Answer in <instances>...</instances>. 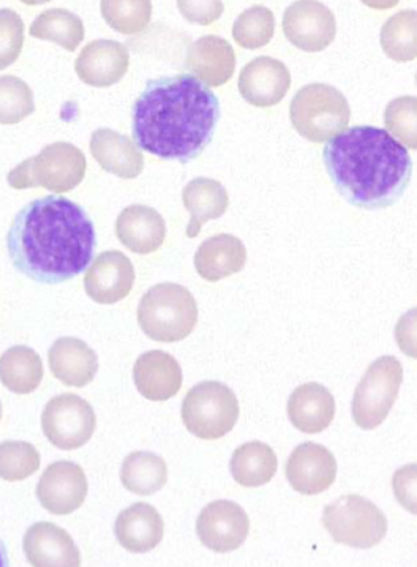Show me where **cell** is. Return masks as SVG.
Returning a JSON list of instances; mask_svg holds the SVG:
<instances>
[{
    "label": "cell",
    "mask_w": 417,
    "mask_h": 567,
    "mask_svg": "<svg viewBox=\"0 0 417 567\" xmlns=\"http://www.w3.org/2000/svg\"><path fill=\"white\" fill-rule=\"evenodd\" d=\"M25 557L37 567H77L81 565V554L73 537L61 526L40 522L25 532Z\"/></svg>",
    "instance_id": "18"
},
{
    "label": "cell",
    "mask_w": 417,
    "mask_h": 567,
    "mask_svg": "<svg viewBox=\"0 0 417 567\" xmlns=\"http://www.w3.org/2000/svg\"><path fill=\"white\" fill-rule=\"evenodd\" d=\"M197 322V300L183 285H155L139 302V328L154 342H180L194 332Z\"/></svg>",
    "instance_id": "4"
},
{
    "label": "cell",
    "mask_w": 417,
    "mask_h": 567,
    "mask_svg": "<svg viewBox=\"0 0 417 567\" xmlns=\"http://www.w3.org/2000/svg\"><path fill=\"white\" fill-rule=\"evenodd\" d=\"M230 468L239 485L254 488L274 480L279 461L271 446L260 441H250L234 451Z\"/></svg>",
    "instance_id": "28"
},
{
    "label": "cell",
    "mask_w": 417,
    "mask_h": 567,
    "mask_svg": "<svg viewBox=\"0 0 417 567\" xmlns=\"http://www.w3.org/2000/svg\"><path fill=\"white\" fill-rule=\"evenodd\" d=\"M219 121V99L197 76L155 78L133 105V141L161 161L188 163L209 146Z\"/></svg>",
    "instance_id": "1"
},
{
    "label": "cell",
    "mask_w": 417,
    "mask_h": 567,
    "mask_svg": "<svg viewBox=\"0 0 417 567\" xmlns=\"http://www.w3.org/2000/svg\"><path fill=\"white\" fill-rule=\"evenodd\" d=\"M7 566H9V559H7L6 547H3L2 543H0V567Z\"/></svg>",
    "instance_id": "43"
},
{
    "label": "cell",
    "mask_w": 417,
    "mask_h": 567,
    "mask_svg": "<svg viewBox=\"0 0 417 567\" xmlns=\"http://www.w3.org/2000/svg\"><path fill=\"white\" fill-rule=\"evenodd\" d=\"M247 248L239 237L217 235L199 246L195 255V269L206 281H220L246 268Z\"/></svg>",
    "instance_id": "26"
},
{
    "label": "cell",
    "mask_w": 417,
    "mask_h": 567,
    "mask_svg": "<svg viewBox=\"0 0 417 567\" xmlns=\"http://www.w3.org/2000/svg\"><path fill=\"white\" fill-rule=\"evenodd\" d=\"M404 383V367L394 355H383L368 367L353 399L357 427L374 430L389 416Z\"/></svg>",
    "instance_id": "9"
},
{
    "label": "cell",
    "mask_w": 417,
    "mask_h": 567,
    "mask_svg": "<svg viewBox=\"0 0 417 567\" xmlns=\"http://www.w3.org/2000/svg\"><path fill=\"white\" fill-rule=\"evenodd\" d=\"M286 480L302 495L326 492L337 477V461L327 447L316 443L298 446L286 462Z\"/></svg>",
    "instance_id": "15"
},
{
    "label": "cell",
    "mask_w": 417,
    "mask_h": 567,
    "mask_svg": "<svg viewBox=\"0 0 417 567\" xmlns=\"http://www.w3.org/2000/svg\"><path fill=\"white\" fill-rule=\"evenodd\" d=\"M393 491L398 504L417 515V463H409L394 473Z\"/></svg>",
    "instance_id": "39"
},
{
    "label": "cell",
    "mask_w": 417,
    "mask_h": 567,
    "mask_svg": "<svg viewBox=\"0 0 417 567\" xmlns=\"http://www.w3.org/2000/svg\"><path fill=\"white\" fill-rule=\"evenodd\" d=\"M383 51L396 62H411L417 58V11L402 10L390 17L379 35Z\"/></svg>",
    "instance_id": "32"
},
{
    "label": "cell",
    "mask_w": 417,
    "mask_h": 567,
    "mask_svg": "<svg viewBox=\"0 0 417 567\" xmlns=\"http://www.w3.org/2000/svg\"><path fill=\"white\" fill-rule=\"evenodd\" d=\"M275 17L268 7L254 6L239 14L232 39L246 50H260L274 39Z\"/></svg>",
    "instance_id": "34"
},
{
    "label": "cell",
    "mask_w": 417,
    "mask_h": 567,
    "mask_svg": "<svg viewBox=\"0 0 417 567\" xmlns=\"http://www.w3.org/2000/svg\"><path fill=\"white\" fill-rule=\"evenodd\" d=\"M25 6H43V3L51 2V0H21Z\"/></svg>",
    "instance_id": "44"
},
{
    "label": "cell",
    "mask_w": 417,
    "mask_h": 567,
    "mask_svg": "<svg viewBox=\"0 0 417 567\" xmlns=\"http://www.w3.org/2000/svg\"><path fill=\"white\" fill-rule=\"evenodd\" d=\"M416 84H417V75H416Z\"/></svg>",
    "instance_id": "46"
},
{
    "label": "cell",
    "mask_w": 417,
    "mask_h": 567,
    "mask_svg": "<svg viewBox=\"0 0 417 567\" xmlns=\"http://www.w3.org/2000/svg\"><path fill=\"white\" fill-rule=\"evenodd\" d=\"M0 419H2V403H0Z\"/></svg>",
    "instance_id": "45"
},
{
    "label": "cell",
    "mask_w": 417,
    "mask_h": 567,
    "mask_svg": "<svg viewBox=\"0 0 417 567\" xmlns=\"http://www.w3.org/2000/svg\"><path fill=\"white\" fill-rule=\"evenodd\" d=\"M364 6H367L368 9L374 10H390L394 7H397L400 3V0H361Z\"/></svg>",
    "instance_id": "42"
},
{
    "label": "cell",
    "mask_w": 417,
    "mask_h": 567,
    "mask_svg": "<svg viewBox=\"0 0 417 567\" xmlns=\"http://www.w3.org/2000/svg\"><path fill=\"white\" fill-rule=\"evenodd\" d=\"M396 342L402 353L417 359V307L400 317L396 326Z\"/></svg>",
    "instance_id": "41"
},
{
    "label": "cell",
    "mask_w": 417,
    "mask_h": 567,
    "mask_svg": "<svg viewBox=\"0 0 417 567\" xmlns=\"http://www.w3.org/2000/svg\"><path fill=\"white\" fill-rule=\"evenodd\" d=\"M323 525L343 546L372 548L387 535V518L375 503L359 495H345L324 507Z\"/></svg>",
    "instance_id": "8"
},
{
    "label": "cell",
    "mask_w": 417,
    "mask_h": 567,
    "mask_svg": "<svg viewBox=\"0 0 417 567\" xmlns=\"http://www.w3.org/2000/svg\"><path fill=\"white\" fill-rule=\"evenodd\" d=\"M43 380V362L29 347H13L0 355V381L18 395L32 394Z\"/></svg>",
    "instance_id": "29"
},
{
    "label": "cell",
    "mask_w": 417,
    "mask_h": 567,
    "mask_svg": "<svg viewBox=\"0 0 417 567\" xmlns=\"http://www.w3.org/2000/svg\"><path fill=\"white\" fill-rule=\"evenodd\" d=\"M135 285V268L119 250L103 251L84 276V289L92 300L113 306L131 295Z\"/></svg>",
    "instance_id": "14"
},
{
    "label": "cell",
    "mask_w": 417,
    "mask_h": 567,
    "mask_svg": "<svg viewBox=\"0 0 417 567\" xmlns=\"http://www.w3.org/2000/svg\"><path fill=\"white\" fill-rule=\"evenodd\" d=\"M133 380L144 399L166 402L183 388V369L171 354L154 350L139 355L133 367Z\"/></svg>",
    "instance_id": "19"
},
{
    "label": "cell",
    "mask_w": 417,
    "mask_h": 567,
    "mask_svg": "<svg viewBox=\"0 0 417 567\" xmlns=\"http://www.w3.org/2000/svg\"><path fill=\"white\" fill-rule=\"evenodd\" d=\"M385 125L394 138L417 151V96L404 95L386 106Z\"/></svg>",
    "instance_id": "37"
},
{
    "label": "cell",
    "mask_w": 417,
    "mask_h": 567,
    "mask_svg": "<svg viewBox=\"0 0 417 567\" xmlns=\"http://www.w3.org/2000/svg\"><path fill=\"white\" fill-rule=\"evenodd\" d=\"M114 533L125 550L132 554H147L158 547L164 539V518L150 504H132L117 515Z\"/></svg>",
    "instance_id": "23"
},
{
    "label": "cell",
    "mask_w": 417,
    "mask_h": 567,
    "mask_svg": "<svg viewBox=\"0 0 417 567\" xmlns=\"http://www.w3.org/2000/svg\"><path fill=\"white\" fill-rule=\"evenodd\" d=\"M50 369L61 383L70 388H84L98 372V358L83 340L62 337L51 347Z\"/></svg>",
    "instance_id": "24"
},
{
    "label": "cell",
    "mask_w": 417,
    "mask_h": 567,
    "mask_svg": "<svg viewBox=\"0 0 417 567\" xmlns=\"http://www.w3.org/2000/svg\"><path fill=\"white\" fill-rule=\"evenodd\" d=\"M39 451L24 441L0 443V477L3 481L20 482L28 480L40 468Z\"/></svg>",
    "instance_id": "36"
},
{
    "label": "cell",
    "mask_w": 417,
    "mask_h": 567,
    "mask_svg": "<svg viewBox=\"0 0 417 567\" xmlns=\"http://www.w3.org/2000/svg\"><path fill=\"white\" fill-rule=\"evenodd\" d=\"M32 89L17 76H0V125L20 124L33 114Z\"/></svg>",
    "instance_id": "35"
},
{
    "label": "cell",
    "mask_w": 417,
    "mask_h": 567,
    "mask_svg": "<svg viewBox=\"0 0 417 567\" xmlns=\"http://www.w3.org/2000/svg\"><path fill=\"white\" fill-rule=\"evenodd\" d=\"M86 169V155L73 144L59 141L11 169L7 183L14 190L42 187L48 192L66 193L83 183Z\"/></svg>",
    "instance_id": "5"
},
{
    "label": "cell",
    "mask_w": 417,
    "mask_h": 567,
    "mask_svg": "<svg viewBox=\"0 0 417 567\" xmlns=\"http://www.w3.org/2000/svg\"><path fill=\"white\" fill-rule=\"evenodd\" d=\"M323 161L338 193L361 209L393 206L411 181L407 150L387 130L371 125L343 130L327 141Z\"/></svg>",
    "instance_id": "3"
},
{
    "label": "cell",
    "mask_w": 417,
    "mask_h": 567,
    "mask_svg": "<svg viewBox=\"0 0 417 567\" xmlns=\"http://www.w3.org/2000/svg\"><path fill=\"white\" fill-rule=\"evenodd\" d=\"M103 20L122 35L143 32L153 20V0H102Z\"/></svg>",
    "instance_id": "33"
},
{
    "label": "cell",
    "mask_w": 417,
    "mask_h": 567,
    "mask_svg": "<svg viewBox=\"0 0 417 567\" xmlns=\"http://www.w3.org/2000/svg\"><path fill=\"white\" fill-rule=\"evenodd\" d=\"M33 39L53 42L66 51H75L84 40V24L77 14L65 9L43 11L29 29Z\"/></svg>",
    "instance_id": "31"
},
{
    "label": "cell",
    "mask_w": 417,
    "mask_h": 567,
    "mask_svg": "<svg viewBox=\"0 0 417 567\" xmlns=\"http://www.w3.org/2000/svg\"><path fill=\"white\" fill-rule=\"evenodd\" d=\"M24 47V22L10 9L0 10V70L9 69L20 59Z\"/></svg>",
    "instance_id": "38"
},
{
    "label": "cell",
    "mask_w": 417,
    "mask_h": 567,
    "mask_svg": "<svg viewBox=\"0 0 417 567\" xmlns=\"http://www.w3.org/2000/svg\"><path fill=\"white\" fill-rule=\"evenodd\" d=\"M288 417L299 432H324L335 417L334 395L319 383L299 385L288 400Z\"/></svg>",
    "instance_id": "25"
},
{
    "label": "cell",
    "mask_w": 417,
    "mask_h": 567,
    "mask_svg": "<svg viewBox=\"0 0 417 567\" xmlns=\"http://www.w3.org/2000/svg\"><path fill=\"white\" fill-rule=\"evenodd\" d=\"M177 9L191 24L210 25L223 14V0H177Z\"/></svg>",
    "instance_id": "40"
},
{
    "label": "cell",
    "mask_w": 417,
    "mask_h": 567,
    "mask_svg": "<svg viewBox=\"0 0 417 567\" xmlns=\"http://www.w3.org/2000/svg\"><path fill=\"white\" fill-rule=\"evenodd\" d=\"M239 419L234 392L219 381H202L184 399L183 422L191 435L206 441L223 439Z\"/></svg>",
    "instance_id": "7"
},
{
    "label": "cell",
    "mask_w": 417,
    "mask_h": 567,
    "mask_svg": "<svg viewBox=\"0 0 417 567\" xmlns=\"http://www.w3.org/2000/svg\"><path fill=\"white\" fill-rule=\"evenodd\" d=\"M44 436L62 451H75L91 441L97 429L94 408L75 394L54 396L42 414Z\"/></svg>",
    "instance_id": "10"
},
{
    "label": "cell",
    "mask_w": 417,
    "mask_h": 567,
    "mask_svg": "<svg viewBox=\"0 0 417 567\" xmlns=\"http://www.w3.org/2000/svg\"><path fill=\"white\" fill-rule=\"evenodd\" d=\"M116 235L122 246L133 254L149 255L164 246L166 224L153 207L133 204L117 217Z\"/></svg>",
    "instance_id": "21"
},
{
    "label": "cell",
    "mask_w": 417,
    "mask_h": 567,
    "mask_svg": "<svg viewBox=\"0 0 417 567\" xmlns=\"http://www.w3.org/2000/svg\"><path fill=\"white\" fill-rule=\"evenodd\" d=\"M283 33L288 42L305 53H320L334 42L337 21L319 0H296L283 14Z\"/></svg>",
    "instance_id": "11"
},
{
    "label": "cell",
    "mask_w": 417,
    "mask_h": 567,
    "mask_svg": "<svg viewBox=\"0 0 417 567\" xmlns=\"http://www.w3.org/2000/svg\"><path fill=\"white\" fill-rule=\"evenodd\" d=\"M290 118L299 135L312 143H326L348 127L352 107L338 89L323 83L309 84L294 95Z\"/></svg>",
    "instance_id": "6"
},
{
    "label": "cell",
    "mask_w": 417,
    "mask_h": 567,
    "mask_svg": "<svg viewBox=\"0 0 417 567\" xmlns=\"http://www.w3.org/2000/svg\"><path fill=\"white\" fill-rule=\"evenodd\" d=\"M95 226L80 204L46 196L22 207L7 235L14 268L43 285L83 274L94 258Z\"/></svg>",
    "instance_id": "2"
},
{
    "label": "cell",
    "mask_w": 417,
    "mask_h": 567,
    "mask_svg": "<svg viewBox=\"0 0 417 567\" xmlns=\"http://www.w3.org/2000/svg\"><path fill=\"white\" fill-rule=\"evenodd\" d=\"M291 87V73L283 62L261 55L243 66L239 92L247 103L257 107L279 105Z\"/></svg>",
    "instance_id": "16"
},
{
    "label": "cell",
    "mask_w": 417,
    "mask_h": 567,
    "mask_svg": "<svg viewBox=\"0 0 417 567\" xmlns=\"http://www.w3.org/2000/svg\"><path fill=\"white\" fill-rule=\"evenodd\" d=\"M183 203L190 214L187 236L194 239L201 233L202 225L210 220H217L227 213L228 206H230V196L219 181L197 177L184 188Z\"/></svg>",
    "instance_id": "27"
},
{
    "label": "cell",
    "mask_w": 417,
    "mask_h": 567,
    "mask_svg": "<svg viewBox=\"0 0 417 567\" xmlns=\"http://www.w3.org/2000/svg\"><path fill=\"white\" fill-rule=\"evenodd\" d=\"M186 69L191 75L201 80L206 86H223L234 75V50L221 37H201L188 48Z\"/></svg>",
    "instance_id": "20"
},
{
    "label": "cell",
    "mask_w": 417,
    "mask_h": 567,
    "mask_svg": "<svg viewBox=\"0 0 417 567\" xmlns=\"http://www.w3.org/2000/svg\"><path fill=\"white\" fill-rule=\"evenodd\" d=\"M250 533V518L238 503L219 499L201 511L197 535L202 546L217 554L238 550Z\"/></svg>",
    "instance_id": "12"
},
{
    "label": "cell",
    "mask_w": 417,
    "mask_h": 567,
    "mask_svg": "<svg viewBox=\"0 0 417 567\" xmlns=\"http://www.w3.org/2000/svg\"><path fill=\"white\" fill-rule=\"evenodd\" d=\"M121 481L135 495H154L168 482V466L153 452H132L122 465Z\"/></svg>",
    "instance_id": "30"
},
{
    "label": "cell",
    "mask_w": 417,
    "mask_h": 567,
    "mask_svg": "<svg viewBox=\"0 0 417 567\" xmlns=\"http://www.w3.org/2000/svg\"><path fill=\"white\" fill-rule=\"evenodd\" d=\"M91 154L106 173L121 179H136L144 169V155L135 141L110 128H98L91 136Z\"/></svg>",
    "instance_id": "22"
},
{
    "label": "cell",
    "mask_w": 417,
    "mask_h": 567,
    "mask_svg": "<svg viewBox=\"0 0 417 567\" xmlns=\"http://www.w3.org/2000/svg\"><path fill=\"white\" fill-rule=\"evenodd\" d=\"M131 53L127 47L114 40H95L77 55L75 72L84 84L110 87L127 75Z\"/></svg>",
    "instance_id": "17"
},
{
    "label": "cell",
    "mask_w": 417,
    "mask_h": 567,
    "mask_svg": "<svg viewBox=\"0 0 417 567\" xmlns=\"http://www.w3.org/2000/svg\"><path fill=\"white\" fill-rule=\"evenodd\" d=\"M87 477L77 463L61 461L51 463L37 487L40 504L54 515L75 513L86 502Z\"/></svg>",
    "instance_id": "13"
}]
</instances>
